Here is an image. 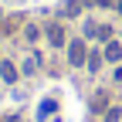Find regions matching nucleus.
Masks as SVG:
<instances>
[{
  "mask_svg": "<svg viewBox=\"0 0 122 122\" xmlns=\"http://www.w3.org/2000/svg\"><path fill=\"white\" fill-rule=\"evenodd\" d=\"M81 4H85V0H68L65 7H61V14H65V17H78V10H81Z\"/></svg>",
  "mask_w": 122,
  "mask_h": 122,
  "instance_id": "obj_5",
  "label": "nucleus"
},
{
  "mask_svg": "<svg viewBox=\"0 0 122 122\" xmlns=\"http://www.w3.org/2000/svg\"><path fill=\"white\" fill-rule=\"evenodd\" d=\"M68 61L75 68H81L88 61V41H68Z\"/></svg>",
  "mask_w": 122,
  "mask_h": 122,
  "instance_id": "obj_1",
  "label": "nucleus"
},
{
  "mask_svg": "<svg viewBox=\"0 0 122 122\" xmlns=\"http://www.w3.org/2000/svg\"><path fill=\"white\" fill-rule=\"evenodd\" d=\"M0 78H4L7 85H14V81H17V68H14L10 61H0Z\"/></svg>",
  "mask_w": 122,
  "mask_h": 122,
  "instance_id": "obj_3",
  "label": "nucleus"
},
{
  "mask_svg": "<svg viewBox=\"0 0 122 122\" xmlns=\"http://www.w3.org/2000/svg\"><path fill=\"white\" fill-rule=\"evenodd\" d=\"M98 65H102V54H98V51H88V61H85V68H88L92 75H95V71H98Z\"/></svg>",
  "mask_w": 122,
  "mask_h": 122,
  "instance_id": "obj_7",
  "label": "nucleus"
},
{
  "mask_svg": "<svg viewBox=\"0 0 122 122\" xmlns=\"http://www.w3.org/2000/svg\"><path fill=\"white\" fill-rule=\"evenodd\" d=\"M105 58H109V61H119V58H122V44H119V41H109V48H105Z\"/></svg>",
  "mask_w": 122,
  "mask_h": 122,
  "instance_id": "obj_6",
  "label": "nucleus"
},
{
  "mask_svg": "<svg viewBox=\"0 0 122 122\" xmlns=\"http://www.w3.org/2000/svg\"><path fill=\"white\" fill-rule=\"evenodd\" d=\"M37 65H41V58H37V54H34V58H27V61H24V75H34Z\"/></svg>",
  "mask_w": 122,
  "mask_h": 122,
  "instance_id": "obj_9",
  "label": "nucleus"
},
{
  "mask_svg": "<svg viewBox=\"0 0 122 122\" xmlns=\"http://www.w3.org/2000/svg\"><path fill=\"white\" fill-rule=\"evenodd\" d=\"M105 105H109V92H95V98H92L88 109L92 112H105Z\"/></svg>",
  "mask_w": 122,
  "mask_h": 122,
  "instance_id": "obj_4",
  "label": "nucleus"
},
{
  "mask_svg": "<svg viewBox=\"0 0 122 122\" xmlns=\"http://www.w3.org/2000/svg\"><path fill=\"white\" fill-rule=\"evenodd\" d=\"M122 119V109L115 105V109H105V122H119Z\"/></svg>",
  "mask_w": 122,
  "mask_h": 122,
  "instance_id": "obj_10",
  "label": "nucleus"
},
{
  "mask_svg": "<svg viewBox=\"0 0 122 122\" xmlns=\"http://www.w3.org/2000/svg\"><path fill=\"white\" fill-rule=\"evenodd\" d=\"M44 34H48V44H54V48L68 44V37H65V27H61V24H48V27H44Z\"/></svg>",
  "mask_w": 122,
  "mask_h": 122,
  "instance_id": "obj_2",
  "label": "nucleus"
},
{
  "mask_svg": "<svg viewBox=\"0 0 122 122\" xmlns=\"http://www.w3.org/2000/svg\"><path fill=\"white\" fill-rule=\"evenodd\" d=\"M41 34H44V30H41V27H34V24H30V27H24V37H27V41H34V44L41 41Z\"/></svg>",
  "mask_w": 122,
  "mask_h": 122,
  "instance_id": "obj_8",
  "label": "nucleus"
},
{
  "mask_svg": "<svg viewBox=\"0 0 122 122\" xmlns=\"http://www.w3.org/2000/svg\"><path fill=\"white\" fill-rule=\"evenodd\" d=\"M4 122H17V115H10V119H4Z\"/></svg>",
  "mask_w": 122,
  "mask_h": 122,
  "instance_id": "obj_11",
  "label": "nucleus"
}]
</instances>
